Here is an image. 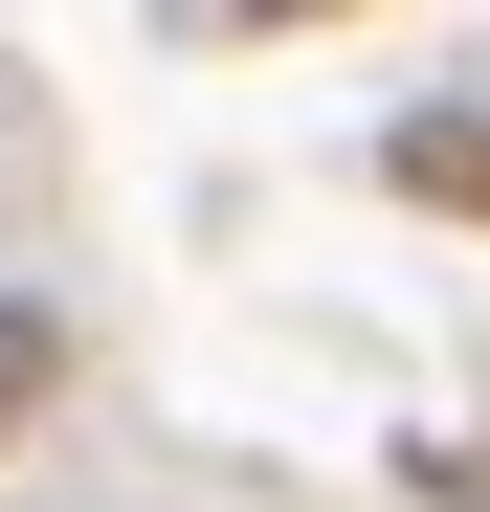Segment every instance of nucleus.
Instances as JSON below:
<instances>
[{
    "instance_id": "nucleus-4",
    "label": "nucleus",
    "mask_w": 490,
    "mask_h": 512,
    "mask_svg": "<svg viewBox=\"0 0 490 512\" xmlns=\"http://www.w3.org/2000/svg\"><path fill=\"white\" fill-rule=\"evenodd\" d=\"M401 490H424V512H490V468H468V446H401Z\"/></svg>"
},
{
    "instance_id": "nucleus-1",
    "label": "nucleus",
    "mask_w": 490,
    "mask_h": 512,
    "mask_svg": "<svg viewBox=\"0 0 490 512\" xmlns=\"http://www.w3.org/2000/svg\"><path fill=\"white\" fill-rule=\"evenodd\" d=\"M379 201H424V223H490V112H468V90L379 112Z\"/></svg>"
},
{
    "instance_id": "nucleus-2",
    "label": "nucleus",
    "mask_w": 490,
    "mask_h": 512,
    "mask_svg": "<svg viewBox=\"0 0 490 512\" xmlns=\"http://www.w3.org/2000/svg\"><path fill=\"white\" fill-rule=\"evenodd\" d=\"M23 401H67V312H45V290H0V423H23Z\"/></svg>"
},
{
    "instance_id": "nucleus-3",
    "label": "nucleus",
    "mask_w": 490,
    "mask_h": 512,
    "mask_svg": "<svg viewBox=\"0 0 490 512\" xmlns=\"http://www.w3.org/2000/svg\"><path fill=\"white\" fill-rule=\"evenodd\" d=\"M179 45H268V23H357V0H156Z\"/></svg>"
}]
</instances>
